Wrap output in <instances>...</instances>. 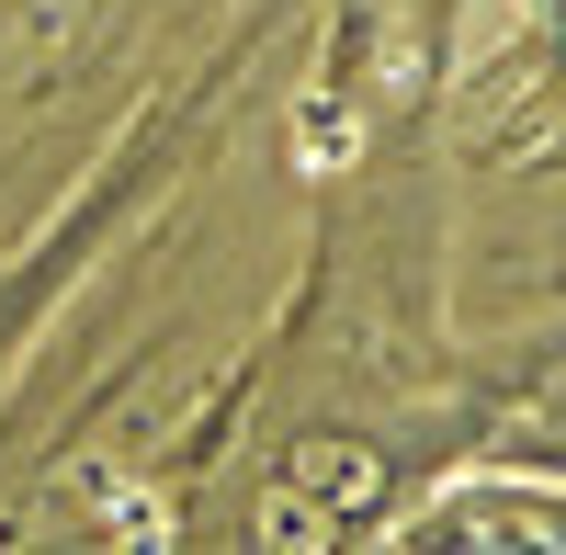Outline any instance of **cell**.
Returning <instances> with one entry per match:
<instances>
[{
    "mask_svg": "<svg viewBox=\"0 0 566 555\" xmlns=\"http://www.w3.org/2000/svg\"><path fill=\"white\" fill-rule=\"evenodd\" d=\"M397 544H566V477H453L397 522Z\"/></svg>",
    "mask_w": 566,
    "mask_h": 555,
    "instance_id": "1",
    "label": "cell"
}]
</instances>
